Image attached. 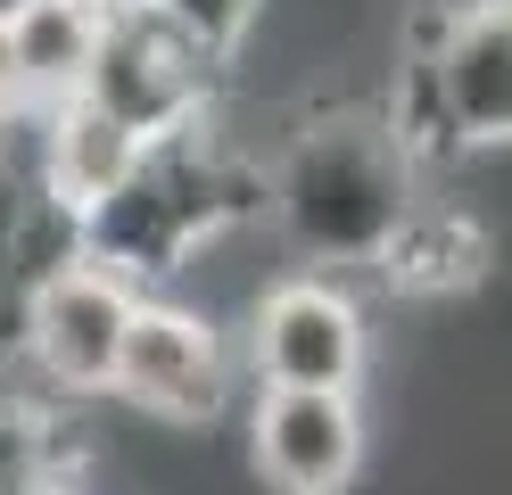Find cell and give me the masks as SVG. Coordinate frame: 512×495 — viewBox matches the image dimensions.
Here are the masks:
<instances>
[{"label":"cell","instance_id":"obj_1","mask_svg":"<svg viewBox=\"0 0 512 495\" xmlns=\"http://www.w3.org/2000/svg\"><path fill=\"white\" fill-rule=\"evenodd\" d=\"M430 198V165L380 99H314L256 157V223L306 273L364 281Z\"/></svg>","mask_w":512,"mask_h":495},{"label":"cell","instance_id":"obj_2","mask_svg":"<svg viewBox=\"0 0 512 495\" xmlns=\"http://www.w3.org/2000/svg\"><path fill=\"white\" fill-rule=\"evenodd\" d=\"M232 223H256V157L207 116L199 132L149 141L133 174L75 223V248L133 289H174L182 264Z\"/></svg>","mask_w":512,"mask_h":495},{"label":"cell","instance_id":"obj_3","mask_svg":"<svg viewBox=\"0 0 512 495\" xmlns=\"http://www.w3.org/2000/svg\"><path fill=\"white\" fill-rule=\"evenodd\" d=\"M413 157L463 165L512 149V0H430L405 33L397 91L380 99Z\"/></svg>","mask_w":512,"mask_h":495},{"label":"cell","instance_id":"obj_4","mask_svg":"<svg viewBox=\"0 0 512 495\" xmlns=\"http://www.w3.org/2000/svg\"><path fill=\"white\" fill-rule=\"evenodd\" d=\"M232 347H240L248 388H364L372 314H364L356 281L290 264L232 314Z\"/></svg>","mask_w":512,"mask_h":495},{"label":"cell","instance_id":"obj_5","mask_svg":"<svg viewBox=\"0 0 512 495\" xmlns=\"http://www.w3.org/2000/svg\"><path fill=\"white\" fill-rule=\"evenodd\" d=\"M108 396L149 413V421H215V413H232V396H248L232 322H215L207 306H190L174 289H141L133 322H124V347H116Z\"/></svg>","mask_w":512,"mask_h":495},{"label":"cell","instance_id":"obj_6","mask_svg":"<svg viewBox=\"0 0 512 495\" xmlns=\"http://www.w3.org/2000/svg\"><path fill=\"white\" fill-rule=\"evenodd\" d=\"M133 281L91 264L83 248L58 256L50 273L25 289V314H17V363L34 372V388L50 405L67 396H108L116 380V347H124V322H133Z\"/></svg>","mask_w":512,"mask_h":495},{"label":"cell","instance_id":"obj_7","mask_svg":"<svg viewBox=\"0 0 512 495\" xmlns=\"http://www.w3.org/2000/svg\"><path fill=\"white\" fill-rule=\"evenodd\" d=\"M215 91H223V66L199 58L149 9H133V17L100 25V50H91L75 99H91L100 116H116L133 141H174V132H199L215 116Z\"/></svg>","mask_w":512,"mask_h":495},{"label":"cell","instance_id":"obj_8","mask_svg":"<svg viewBox=\"0 0 512 495\" xmlns=\"http://www.w3.org/2000/svg\"><path fill=\"white\" fill-rule=\"evenodd\" d=\"M364 454V388H248V462L273 495H347Z\"/></svg>","mask_w":512,"mask_h":495},{"label":"cell","instance_id":"obj_9","mask_svg":"<svg viewBox=\"0 0 512 495\" xmlns=\"http://www.w3.org/2000/svg\"><path fill=\"white\" fill-rule=\"evenodd\" d=\"M141 149L149 141H133L116 116H100L91 99H50V108H34L25 116V157H34V182H42V198L67 223H83L100 198L141 165Z\"/></svg>","mask_w":512,"mask_h":495},{"label":"cell","instance_id":"obj_10","mask_svg":"<svg viewBox=\"0 0 512 495\" xmlns=\"http://www.w3.org/2000/svg\"><path fill=\"white\" fill-rule=\"evenodd\" d=\"M0 9H9V42H17V66H25L34 108H50V99H75L108 17H91L83 0H0Z\"/></svg>","mask_w":512,"mask_h":495},{"label":"cell","instance_id":"obj_11","mask_svg":"<svg viewBox=\"0 0 512 495\" xmlns=\"http://www.w3.org/2000/svg\"><path fill=\"white\" fill-rule=\"evenodd\" d=\"M149 17L174 25L199 58L232 66V58L256 42V25H265V0H149Z\"/></svg>","mask_w":512,"mask_h":495},{"label":"cell","instance_id":"obj_12","mask_svg":"<svg viewBox=\"0 0 512 495\" xmlns=\"http://www.w3.org/2000/svg\"><path fill=\"white\" fill-rule=\"evenodd\" d=\"M34 116V91H25V66H17V42H9V9H0V132H17Z\"/></svg>","mask_w":512,"mask_h":495},{"label":"cell","instance_id":"obj_13","mask_svg":"<svg viewBox=\"0 0 512 495\" xmlns=\"http://www.w3.org/2000/svg\"><path fill=\"white\" fill-rule=\"evenodd\" d=\"M0 495H83L75 471H42V479H17V487H0Z\"/></svg>","mask_w":512,"mask_h":495},{"label":"cell","instance_id":"obj_14","mask_svg":"<svg viewBox=\"0 0 512 495\" xmlns=\"http://www.w3.org/2000/svg\"><path fill=\"white\" fill-rule=\"evenodd\" d=\"M91 17H133V9H149V0H83Z\"/></svg>","mask_w":512,"mask_h":495}]
</instances>
